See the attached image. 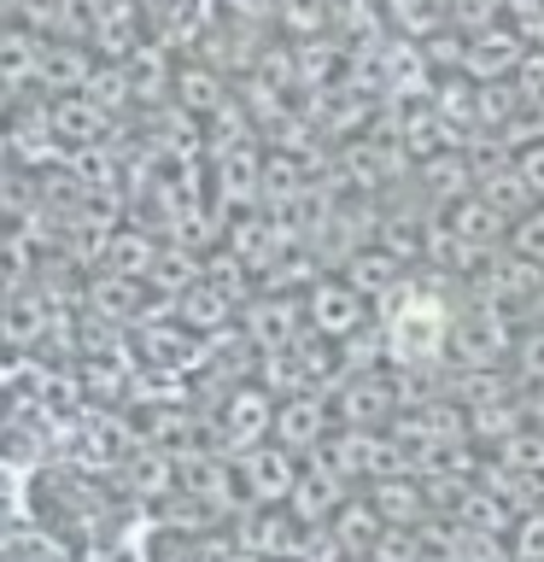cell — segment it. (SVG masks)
<instances>
[{
	"label": "cell",
	"instance_id": "cell-1",
	"mask_svg": "<svg viewBox=\"0 0 544 562\" xmlns=\"http://www.w3.org/2000/svg\"><path fill=\"white\" fill-rule=\"evenodd\" d=\"M451 358V305L433 288H398L386 316V363L393 369H433Z\"/></svg>",
	"mask_w": 544,
	"mask_h": 562
},
{
	"label": "cell",
	"instance_id": "cell-2",
	"mask_svg": "<svg viewBox=\"0 0 544 562\" xmlns=\"http://www.w3.org/2000/svg\"><path fill=\"white\" fill-rule=\"evenodd\" d=\"M515 351V328L503 311H491L480 299V311L451 316V358L463 369H503V358Z\"/></svg>",
	"mask_w": 544,
	"mask_h": 562
},
{
	"label": "cell",
	"instance_id": "cell-3",
	"mask_svg": "<svg viewBox=\"0 0 544 562\" xmlns=\"http://www.w3.org/2000/svg\"><path fill=\"white\" fill-rule=\"evenodd\" d=\"M369 305H375V299L358 293L351 281H322V288H316V328H322L328 340H351V334L369 328Z\"/></svg>",
	"mask_w": 544,
	"mask_h": 562
},
{
	"label": "cell",
	"instance_id": "cell-4",
	"mask_svg": "<svg viewBox=\"0 0 544 562\" xmlns=\"http://www.w3.org/2000/svg\"><path fill=\"white\" fill-rule=\"evenodd\" d=\"M340 411L351 428H393L398 422V386L386 375H363L340 393Z\"/></svg>",
	"mask_w": 544,
	"mask_h": 562
},
{
	"label": "cell",
	"instance_id": "cell-5",
	"mask_svg": "<svg viewBox=\"0 0 544 562\" xmlns=\"http://www.w3.org/2000/svg\"><path fill=\"white\" fill-rule=\"evenodd\" d=\"M369 498L393 527H421V516H428V486L410 481V474H381Z\"/></svg>",
	"mask_w": 544,
	"mask_h": 562
},
{
	"label": "cell",
	"instance_id": "cell-6",
	"mask_svg": "<svg viewBox=\"0 0 544 562\" xmlns=\"http://www.w3.org/2000/svg\"><path fill=\"white\" fill-rule=\"evenodd\" d=\"M474 193H480V200H486L491 211H503L509 223H515L521 211H533V205H539V193L526 188V176L515 170V158H509L503 170H491V176H480V182H474Z\"/></svg>",
	"mask_w": 544,
	"mask_h": 562
},
{
	"label": "cell",
	"instance_id": "cell-7",
	"mask_svg": "<svg viewBox=\"0 0 544 562\" xmlns=\"http://www.w3.org/2000/svg\"><path fill=\"white\" fill-rule=\"evenodd\" d=\"M333 533H345V544H351V551H358V557L369 562V551H375V539L386 533V516L375 509V498H363V504H351V509H345V521L333 527Z\"/></svg>",
	"mask_w": 544,
	"mask_h": 562
},
{
	"label": "cell",
	"instance_id": "cell-8",
	"mask_svg": "<svg viewBox=\"0 0 544 562\" xmlns=\"http://www.w3.org/2000/svg\"><path fill=\"white\" fill-rule=\"evenodd\" d=\"M351 288L369 293V299L393 293V288H398V258L386 252V246H381V252H363L358 263H351Z\"/></svg>",
	"mask_w": 544,
	"mask_h": 562
},
{
	"label": "cell",
	"instance_id": "cell-9",
	"mask_svg": "<svg viewBox=\"0 0 544 562\" xmlns=\"http://www.w3.org/2000/svg\"><path fill=\"white\" fill-rule=\"evenodd\" d=\"M498 457H503V463H515V469H526L533 481H544V428H533V422H526V428H515V434L498 446Z\"/></svg>",
	"mask_w": 544,
	"mask_h": 562
},
{
	"label": "cell",
	"instance_id": "cell-10",
	"mask_svg": "<svg viewBox=\"0 0 544 562\" xmlns=\"http://www.w3.org/2000/svg\"><path fill=\"white\" fill-rule=\"evenodd\" d=\"M509 557L515 562H544V504L521 509V516L509 521Z\"/></svg>",
	"mask_w": 544,
	"mask_h": 562
},
{
	"label": "cell",
	"instance_id": "cell-11",
	"mask_svg": "<svg viewBox=\"0 0 544 562\" xmlns=\"http://www.w3.org/2000/svg\"><path fill=\"white\" fill-rule=\"evenodd\" d=\"M503 246H509V252H521L526 263H539V270H544V200H539L533 211H521L515 223H509Z\"/></svg>",
	"mask_w": 544,
	"mask_h": 562
},
{
	"label": "cell",
	"instance_id": "cell-12",
	"mask_svg": "<svg viewBox=\"0 0 544 562\" xmlns=\"http://www.w3.org/2000/svg\"><path fill=\"white\" fill-rule=\"evenodd\" d=\"M509 363H515V381H521V386H539V381H544V323H533L526 334H515Z\"/></svg>",
	"mask_w": 544,
	"mask_h": 562
},
{
	"label": "cell",
	"instance_id": "cell-13",
	"mask_svg": "<svg viewBox=\"0 0 544 562\" xmlns=\"http://www.w3.org/2000/svg\"><path fill=\"white\" fill-rule=\"evenodd\" d=\"M515 170L526 176V188L544 200V140H521V147H515Z\"/></svg>",
	"mask_w": 544,
	"mask_h": 562
},
{
	"label": "cell",
	"instance_id": "cell-14",
	"mask_svg": "<svg viewBox=\"0 0 544 562\" xmlns=\"http://www.w3.org/2000/svg\"><path fill=\"white\" fill-rule=\"evenodd\" d=\"M287 439H298V446L322 439V411H316V404H298V411H287Z\"/></svg>",
	"mask_w": 544,
	"mask_h": 562
},
{
	"label": "cell",
	"instance_id": "cell-15",
	"mask_svg": "<svg viewBox=\"0 0 544 562\" xmlns=\"http://www.w3.org/2000/svg\"><path fill=\"white\" fill-rule=\"evenodd\" d=\"M340 498V474H310V486H305V509L316 516L322 504H333Z\"/></svg>",
	"mask_w": 544,
	"mask_h": 562
},
{
	"label": "cell",
	"instance_id": "cell-16",
	"mask_svg": "<svg viewBox=\"0 0 544 562\" xmlns=\"http://www.w3.org/2000/svg\"><path fill=\"white\" fill-rule=\"evenodd\" d=\"M521 404H526V422H533V428H544V381H539V386H521Z\"/></svg>",
	"mask_w": 544,
	"mask_h": 562
},
{
	"label": "cell",
	"instance_id": "cell-17",
	"mask_svg": "<svg viewBox=\"0 0 544 562\" xmlns=\"http://www.w3.org/2000/svg\"><path fill=\"white\" fill-rule=\"evenodd\" d=\"M533 323H544V288H539V299H533Z\"/></svg>",
	"mask_w": 544,
	"mask_h": 562
},
{
	"label": "cell",
	"instance_id": "cell-18",
	"mask_svg": "<svg viewBox=\"0 0 544 562\" xmlns=\"http://www.w3.org/2000/svg\"><path fill=\"white\" fill-rule=\"evenodd\" d=\"M539 504H544V498H539Z\"/></svg>",
	"mask_w": 544,
	"mask_h": 562
}]
</instances>
